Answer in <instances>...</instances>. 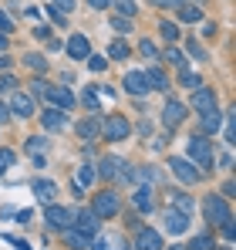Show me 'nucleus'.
<instances>
[{"label":"nucleus","mask_w":236,"mask_h":250,"mask_svg":"<svg viewBox=\"0 0 236 250\" xmlns=\"http://www.w3.org/2000/svg\"><path fill=\"white\" fill-rule=\"evenodd\" d=\"M176 10H179V21H182V24H196V21H202V10H199L196 3H179Z\"/></svg>","instance_id":"obj_24"},{"label":"nucleus","mask_w":236,"mask_h":250,"mask_svg":"<svg viewBox=\"0 0 236 250\" xmlns=\"http://www.w3.org/2000/svg\"><path fill=\"white\" fill-rule=\"evenodd\" d=\"M75 132H78L84 142H91V139H98V132H101V122H98V119H81V122L75 125Z\"/></svg>","instance_id":"obj_21"},{"label":"nucleus","mask_w":236,"mask_h":250,"mask_svg":"<svg viewBox=\"0 0 236 250\" xmlns=\"http://www.w3.org/2000/svg\"><path fill=\"white\" fill-rule=\"evenodd\" d=\"M182 119H186V105H182V102H169V105L162 108V125H165V128H179Z\"/></svg>","instance_id":"obj_12"},{"label":"nucleus","mask_w":236,"mask_h":250,"mask_svg":"<svg viewBox=\"0 0 236 250\" xmlns=\"http://www.w3.org/2000/svg\"><path fill=\"white\" fill-rule=\"evenodd\" d=\"M71 220H75V209L58 207V203H47V227H51V230H68Z\"/></svg>","instance_id":"obj_8"},{"label":"nucleus","mask_w":236,"mask_h":250,"mask_svg":"<svg viewBox=\"0 0 236 250\" xmlns=\"http://www.w3.org/2000/svg\"><path fill=\"white\" fill-rule=\"evenodd\" d=\"M84 61H88V68H91L95 75H98V71H105V58H101V54H88Z\"/></svg>","instance_id":"obj_35"},{"label":"nucleus","mask_w":236,"mask_h":250,"mask_svg":"<svg viewBox=\"0 0 236 250\" xmlns=\"http://www.w3.org/2000/svg\"><path fill=\"white\" fill-rule=\"evenodd\" d=\"M132 203H135V209L149 213V209H152V186H138V189H132Z\"/></svg>","instance_id":"obj_22"},{"label":"nucleus","mask_w":236,"mask_h":250,"mask_svg":"<svg viewBox=\"0 0 236 250\" xmlns=\"http://www.w3.org/2000/svg\"><path fill=\"white\" fill-rule=\"evenodd\" d=\"M152 3H156V7H179L182 0H152Z\"/></svg>","instance_id":"obj_49"},{"label":"nucleus","mask_w":236,"mask_h":250,"mask_svg":"<svg viewBox=\"0 0 236 250\" xmlns=\"http://www.w3.org/2000/svg\"><path fill=\"white\" fill-rule=\"evenodd\" d=\"M71 223H75V230H81V233H88V237H95V233H98V223H101V220H98V216H95L91 209H78Z\"/></svg>","instance_id":"obj_13"},{"label":"nucleus","mask_w":236,"mask_h":250,"mask_svg":"<svg viewBox=\"0 0 236 250\" xmlns=\"http://www.w3.org/2000/svg\"><path fill=\"white\" fill-rule=\"evenodd\" d=\"M219 250H230V247H219Z\"/></svg>","instance_id":"obj_59"},{"label":"nucleus","mask_w":236,"mask_h":250,"mask_svg":"<svg viewBox=\"0 0 236 250\" xmlns=\"http://www.w3.org/2000/svg\"><path fill=\"white\" fill-rule=\"evenodd\" d=\"M202 216H206L213 227H219V223L230 216V203H226L219 193H209V196L202 200Z\"/></svg>","instance_id":"obj_3"},{"label":"nucleus","mask_w":236,"mask_h":250,"mask_svg":"<svg viewBox=\"0 0 236 250\" xmlns=\"http://www.w3.org/2000/svg\"><path fill=\"white\" fill-rule=\"evenodd\" d=\"M216 128H219V108L202 112V135H216Z\"/></svg>","instance_id":"obj_25"},{"label":"nucleus","mask_w":236,"mask_h":250,"mask_svg":"<svg viewBox=\"0 0 236 250\" xmlns=\"http://www.w3.org/2000/svg\"><path fill=\"white\" fill-rule=\"evenodd\" d=\"M10 244H14V250H31L27 244H24V240H10Z\"/></svg>","instance_id":"obj_54"},{"label":"nucleus","mask_w":236,"mask_h":250,"mask_svg":"<svg viewBox=\"0 0 236 250\" xmlns=\"http://www.w3.org/2000/svg\"><path fill=\"white\" fill-rule=\"evenodd\" d=\"M14 88H17V78L3 71V75H0V91H14Z\"/></svg>","instance_id":"obj_40"},{"label":"nucleus","mask_w":236,"mask_h":250,"mask_svg":"<svg viewBox=\"0 0 236 250\" xmlns=\"http://www.w3.org/2000/svg\"><path fill=\"white\" fill-rule=\"evenodd\" d=\"M88 247H91V250H112V240H105V237H98V233H95Z\"/></svg>","instance_id":"obj_42"},{"label":"nucleus","mask_w":236,"mask_h":250,"mask_svg":"<svg viewBox=\"0 0 236 250\" xmlns=\"http://www.w3.org/2000/svg\"><path fill=\"white\" fill-rule=\"evenodd\" d=\"M118 209H121V200H118V193H112V189H105V193H98L95 200H91V213L101 220H108V216H118Z\"/></svg>","instance_id":"obj_5"},{"label":"nucleus","mask_w":236,"mask_h":250,"mask_svg":"<svg viewBox=\"0 0 236 250\" xmlns=\"http://www.w3.org/2000/svg\"><path fill=\"white\" fill-rule=\"evenodd\" d=\"M47 149H51V139L47 135H31L24 142V152L34 159V166H47Z\"/></svg>","instance_id":"obj_6"},{"label":"nucleus","mask_w":236,"mask_h":250,"mask_svg":"<svg viewBox=\"0 0 236 250\" xmlns=\"http://www.w3.org/2000/svg\"><path fill=\"white\" fill-rule=\"evenodd\" d=\"M98 135H105L108 142H121V139L132 135V122H128L125 115H108V119L101 122V132H98Z\"/></svg>","instance_id":"obj_4"},{"label":"nucleus","mask_w":236,"mask_h":250,"mask_svg":"<svg viewBox=\"0 0 236 250\" xmlns=\"http://www.w3.org/2000/svg\"><path fill=\"white\" fill-rule=\"evenodd\" d=\"M10 112H14L17 119H31V115H34V98H31L27 91H17L14 102H10Z\"/></svg>","instance_id":"obj_16"},{"label":"nucleus","mask_w":236,"mask_h":250,"mask_svg":"<svg viewBox=\"0 0 236 250\" xmlns=\"http://www.w3.org/2000/svg\"><path fill=\"white\" fill-rule=\"evenodd\" d=\"M44 98H47V105L51 108H75V95L64 88V84H51V88H44Z\"/></svg>","instance_id":"obj_7"},{"label":"nucleus","mask_w":236,"mask_h":250,"mask_svg":"<svg viewBox=\"0 0 236 250\" xmlns=\"http://www.w3.org/2000/svg\"><path fill=\"white\" fill-rule=\"evenodd\" d=\"M209 247H213L209 237H193V244H189V250H209Z\"/></svg>","instance_id":"obj_43"},{"label":"nucleus","mask_w":236,"mask_h":250,"mask_svg":"<svg viewBox=\"0 0 236 250\" xmlns=\"http://www.w3.org/2000/svg\"><path fill=\"white\" fill-rule=\"evenodd\" d=\"M169 250H186V247H169Z\"/></svg>","instance_id":"obj_57"},{"label":"nucleus","mask_w":236,"mask_h":250,"mask_svg":"<svg viewBox=\"0 0 236 250\" xmlns=\"http://www.w3.org/2000/svg\"><path fill=\"white\" fill-rule=\"evenodd\" d=\"M10 163H14V149H0V176L10 169Z\"/></svg>","instance_id":"obj_38"},{"label":"nucleus","mask_w":236,"mask_h":250,"mask_svg":"<svg viewBox=\"0 0 236 250\" xmlns=\"http://www.w3.org/2000/svg\"><path fill=\"white\" fill-rule=\"evenodd\" d=\"M121 82H125V91H128V95H138V98L152 91V88H149V82H145V75H142V71H128V75H125Z\"/></svg>","instance_id":"obj_17"},{"label":"nucleus","mask_w":236,"mask_h":250,"mask_svg":"<svg viewBox=\"0 0 236 250\" xmlns=\"http://www.w3.org/2000/svg\"><path fill=\"white\" fill-rule=\"evenodd\" d=\"M189 54H193L196 61H206V54H202V47H199L196 41H189Z\"/></svg>","instance_id":"obj_46"},{"label":"nucleus","mask_w":236,"mask_h":250,"mask_svg":"<svg viewBox=\"0 0 236 250\" xmlns=\"http://www.w3.org/2000/svg\"><path fill=\"white\" fill-rule=\"evenodd\" d=\"M3 119H7V105L0 102V122H3Z\"/></svg>","instance_id":"obj_55"},{"label":"nucleus","mask_w":236,"mask_h":250,"mask_svg":"<svg viewBox=\"0 0 236 250\" xmlns=\"http://www.w3.org/2000/svg\"><path fill=\"white\" fill-rule=\"evenodd\" d=\"M112 27H115L118 34H125V31H132V24H128V17H112Z\"/></svg>","instance_id":"obj_44"},{"label":"nucleus","mask_w":236,"mask_h":250,"mask_svg":"<svg viewBox=\"0 0 236 250\" xmlns=\"http://www.w3.org/2000/svg\"><path fill=\"white\" fill-rule=\"evenodd\" d=\"M165 61H172V64L186 68V58H182V51H179V47H169V51H165Z\"/></svg>","instance_id":"obj_34"},{"label":"nucleus","mask_w":236,"mask_h":250,"mask_svg":"<svg viewBox=\"0 0 236 250\" xmlns=\"http://www.w3.org/2000/svg\"><path fill=\"white\" fill-rule=\"evenodd\" d=\"M24 64H31L34 71H44V68H47V58H40V54H24Z\"/></svg>","instance_id":"obj_32"},{"label":"nucleus","mask_w":236,"mask_h":250,"mask_svg":"<svg viewBox=\"0 0 236 250\" xmlns=\"http://www.w3.org/2000/svg\"><path fill=\"white\" fill-rule=\"evenodd\" d=\"M138 54H142V58H158V54H156V44H152V41H138Z\"/></svg>","instance_id":"obj_39"},{"label":"nucleus","mask_w":236,"mask_h":250,"mask_svg":"<svg viewBox=\"0 0 236 250\" xmlns=\"http://www.w3.org/2000/svg\"><path fill=\"white\" fill-rule=\"evenodd\" d=\"M179 82L186 84V88H199V82H202V78H199V75H193V71H186V68H179Z\"/></svg>","instance_id":"obj_31"},{"label":"nucleus","mask_w":236,"mask_h":250,"mask_svg":"<svg viewBox=\"0 0 236 250\" xmlns=\"http://www.w3.org/2000/svg\"><path fill=\"white\" fill-rule=\"evenodd\" d=\"M95 176H98V172H95V166H91V163H81L78 172H75V196H81L84 189H91Z\"/></svg>","instance_id":"obj_15"},{"label":"nucleus","mask_w":236,"mask_h":250,"mask_svg":"<svg viewBox=\"0 0 236 250\" xmlns=\"http://www.w3.org/2000/svg\"><path fill=\"white\" fill-rule=\"evenodd\" d=\"M189 108H196L199 115L202 112H209V108H216V91L213 88H193V98H189Z\"/></svg>","instance_id":"obj_11"},{"label":"nucleus","mask_w":236,"mask_h":250,"mask_svg":"<svg viewBox=\"0 0 236 250\" xmlns=\"http://www.w3.org/2000/svg\"><path fill=\"white\" fill-rule=\"evenodd\" d=\"M199 3H206V0H196V7H199Z\"/></svg>","instance_id":"obj_58"},{"label":"nucleus","mask_w":236,"mask_h":250,"mask_svg":"<svg viewBox=\"0 0 236 250\" xmlns=\"http://www.w3.org/2000/svg\"><path fill=\"white\" fill-rule=\"evenodd\" d=\"M165 230L169 233H186L189 230V216L179 209H165Z\"/></svg>","instance_id":"obj_18"},{"label":"nucleus","mask_w":236,"mask_h":250,"mask_svg":"<svg viewBox=\"0 0 236 250\" xmlns=\"http://www.w3.org/2000/svg\"><path fill=\"white\" fill-rule=\"evenodd\" d=\"M81 102H84V108L98 112V108H101V105H98V88H88V91H81Z\"/></svg>","instance_id":"obj_29"},{"label":"nucleus","mask_w":236,"mask_h":250,"mask_svg":"<svg viewBox=\"0 0 236 250\" xmlns=\"http://www.w3.org/2000/svg\"><path fill=\"white\" fill-rule=\"evenodd\" d=\"M233 193H236V186H233V183H226V186H223V193H219V196H223V200H230V196H233Z\"/></svg>","instance_id":"obj_48"},{"label":"nucleus","mask_w":236,"mask_h":250,"mask_svg":"<svg viewBox=\"0 0 236 250\" xmlns=\"http://www.w3.org/2000/svg\"><path fill=\"white\" fill-rule=\"evenodd\" d=\"M10 31H14V21H10V17L0 10V34H10Z\"/></svg>","instance_id":"obj_45"},{"label":"nucleus","mask_w":236,"mask_h":250,"mask_svg":"<svg viewBox=\"0 0 236 250\" xmlns=\"http://www.w3.org/2000/svg\"><path fill=\"white\" fill-rule=\"evenodd\" d=\"M47 3H51V7H54V10H61V14H71V10H75V3H78V0H47Z\"/></svg>","instance_id":"obj_36"},{"label":"nucleus","mask_w":236,"mask_h":250,"mask_svg":"<svg viewBox=\"0 0 236 250\" xmlns=\"http://www.w3.org/2000/svg\"><path fill=\"white\" fill-rule=\"evenodd\" d=\"M115 7H118V17H135V3L132 0H118Z\"/></svg>","instance_id":"obj_37"},{"label":"nucleus","mask_w":236,"mask_h":250,"mask_svg":"<svg viewBox=\"0 0 236 250\" xmlns=\"http://www.w3.org/2000/svg\"><path fill=\"white\" fill-rule=\"evenodd\" d=\"M108 54H112L115 61H125V58L132 54V47H128L125 41H112V47H108Z\"/></svg>","instance_id":"obj_28"},{"label":"nucleus","mask_w":236,"mask_h":250,"mask_svg":"<svg viewBox=\"0 0 236 250\" xmlns=\"http://www.w3.org/2000/svg\"><path fill=\"white\" fill-rule=\"evenodd\" d=\"M158 27H162V38H165V41H169V44H172V41H176V38H179V27H176L172 21H162Z\"/></svg>","instance_id":"obj_30"},{"label":"nucleus","mask_w":236,"mask_h":250,"mask_svg":"<svg viewBox=\"0 0 236 250\" xmlns=\"http://www.w3.org/2000/svg\"><path fill=\"white\" fill-rule=\"evenodd\" d=\"M169 169H172V172H176V176H179L182 183H199V179H202V172H199V169L193 166L189 159H182V156L169 159Z\"/></svg>","instance_id":"obj_10"},{"label":"nucleus","mask_w":236,"mask_h":250,"mask_svg":"<svg viewBox=\"0 0 236 250\" xmlns=\"http://www.w3.org/2000/svg\"><path fill=\"white\" fill-rule=\"evenodd\" d=\"M219 230H223V237H226V240H233V237H236V220H233V213L219 223Z\"/></svg>","instance_id":"obj_33"},{"label":"nucleus","mask_w":236,"mask_h":250,"mask_svg":"<svg viewBox=\"0 0 236 250\" xmlns=\"http://www.w3.org/2000/svg\"><path fill=\"white\" fill-rule=\"evenodd\" d=\"M7 68H10V58H7V54H0V71H7Z\"/></svg>","instance_id":"obj_53"},{"label":"nucleus","mask_w":236,"mask_h":250,"mask_svg":"<svg viewBox=\"0 0 236 250\" xmlns=\"http://www.w3.org/2000/svg\"><path fill=\"white\" fill-rule=\"evenodd\" d=\"M98 176H105V179H121V183H132V172L135 169H128L125 159H118V156H105L101 159V166L95 169Z\"/></svg>","instance_id":"obj_2"},{"label":"nucleus","mask_w":236,"mask_h":250,"mask_svg":"<svg viewBox=\"0 0 236 250\" xmlns=\"http://www.w3.org/2000/svg\"><path fill=\"white\" fill-rule=\"evenodd\" d=\"M88 3H91V7H95V10H105V7H108V3H112V0H88Z\"/></svg>","instance_id":"obj_50"},{"label":"nucleus","mask_w":236,"mask_h":250,"mask_svg":"<svg viewBox=\"0 0 236 250\" xmlns=\"http://www.w3.org/2000/svg\"><path fill=\"white\" fill-rule=\"evenodd\" d=\"M115 250H132V244H118V247Z\"/></svg>","instance_id":"obj_56"},{"label":"nucleus","mask_w":236,"mask_h":250,"mask_svg":"<svg viewBox=\"0 0 236 250\" xmlns=\"http://www.w3.org/2000/svg\"><path fill=\"white\" fill-rule=\"evenodd\" d=\"M145 82H149V88H156V91H165V88H169V78L162 75V68H152V71H145Z\"/></svg>","instance_id":"obj_26"},{"label":"nucleus","mask_w":236,"mask_h":250,"mask_svg":"<svg viewBox=\"0 0 236 250\" xmlns=\"http://www.w3.org/2000/svg\"><path fill=\"white\" fill-rule=\"evenodd\" d=\"M64 244H68V247H71V250H84V247H88V244H91V237H88V233H81V230H75V227H71V230L64 233Z\"/></svg>","instance_id":"obj_23"},{"label":"nucleus","mask_w":236,"mask_h":250,"mask_svg":"<svg viewBox=\"0 0 236 250\" xmlns=\"http://www.w3.org/2000/svg\"><path fill=\"white\" fill-rule=\"evenodd\" d=\"M64 51H68V58H75V61H84V58L91 54V44H88V38H84V34H75V38H68Z\"/></svg>","instance_id":"obj_14"},{"label":"nucleus","mask_w":236,"mask_h":250,"mask_svg":"<svg viewBox=\"0 0 236 250\" xmlns=\"http://www.w3.org/2000/svg\"><path fill=\"white\" fill-rule=\"evenodd\" d=\"M44 88H47V84H44V78H34V91H38V95H44Z\"/></svg>","instance_id":"obj_51"},{"label":"nucleus","mask_w":236,"mask_h":250,"mask_svg":"<svg viewBox=\"0 0 236 250\" xmlns=\"http://www.w3.org/2000/svg\"><path fill=\"white\" fill-rule=\"evenodd\" d=\"M172 209H179V213H193V196L189 193H172Z\"/></svg>","instance_id":"obj_27"},{"label":"nucleus","mask_w":236,"mask_h":250,"mask_svg":"<svg viewBox=\"0 0 236 250\" xmlns=\"http://www.w3.org/2000/svg\"><path fill=\"white\" fill-rule=\"evenodd\" d=\"M223 135H226V142H230V146H233V142H236V128H233V112L226 115V128H223Z\"/></svg>","instance_id":"obj_41"},{"label":"nucleus","mask_w":236,"mask_h":250,"mask_svg":"<svg viewBox=\"0 0 236 250\" xmlns=\"http://www.w3.org/2000/svg\"><path fill=\"white\" fill-rule=\"evenodd\" d=\"M31 216H34V213H31V209H17V216H14V220H17V223H27V220H31Z\"/></svg>","instance_id":"obj_47"},{"label":"nucleus","mask_w":236,"mask_h":250,"mask_svg":"<svg viewBox=\"0 0 236 250\" xmlns=\"http://www.w3.org/2000/svg\"><path fill=\"white\" fill-rule=\"evenodd\" d=\"M186 156H189V163H196L199 172H209V169L216 166L213 163V142L199 132V135H189V142H186Z\"/></svg>","instance_id":"obj_1"},{"label":"nucleus","mask_w":236,"mask_h":250,"mask_svg":"<svg viewBox=\"0 0 236 250\" xmlns=\"http://www.w3.org/2000/svg\"><path fill=\"white\" fill-rule=\"evenodd\" d=\"M132 247H135V250H162V233L152 230V227H138Z\"/></svg>","instance_id":"obj_9"},{"label":"nucleus","mask_w":236,"mask_h":250,"mask_svg":"<svg viewBox=\"0 0 236 250\" xmlns=\"http://www.w3.org/2000/svg\"><path fill=\"white\" fill-rule=\"evenodd\" d=\"M40 125H44L47 132H61V128H64V112H61V108H47V112L40 115Z\"/></svg>","instance_id":"obj_20"},{"label":"nucleus","mask_w":236,"mask_h":250,"mask_svg":"<svg viewBox=\"0 0 236 250\" xmlns=\"http://www.w3.org/2000/svg\"><path fill=\"white\" fill-rule=\"evenodd\" d=\"M10 47V34H0V51H7Z\"/></svg>","instance_id":"obj_52"},{"label":"nucleus","mask_w":236,"mask_h":250,"mask_svg":"<svg viewBox=\"0 0 236 250\" xmlns=\"http://www.w3.org/2000/svg\"><path fill=\"white\" fill-rule=\"evenodd\" d=\"M34 196H38L40 203H54L58 183H54V179H34Z\"/></svg>","instance_id":"obj_19"}]
</instances>
